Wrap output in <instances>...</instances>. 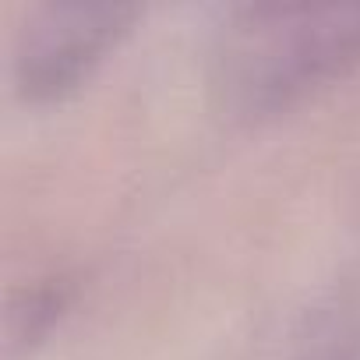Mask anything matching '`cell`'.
<instances>
[{"mask_svg": "<svg viewBox=\"0 0 360 360\" xmlns=\"http://www.w3.org/2000/svg\"><path fill=\"white\" fill-rule=\"evenodd\" d=\"M360 64V4H258L219 32L216 85L230 106H286Z\"/></svg>", "mask_w": 360, "mask_h": 360, "instance_id": "6da1fadb", "label": "cell"}, {"mask_svg": "<svg viewBox=\"0 0 360 360\" xmlns=\"http://www.w3.org/2000/svg\"><path fill=\"white\" fill-rule=\"evenodd\" d=\"M138 18L127 4H57L39 11L15 50V85L25 96H57L75 85Z\"/></svg>", "mask_w": 360, "mask_h": 360, "instance_id": "7a4b0ae2", "label": "cell"}]
</instances>
